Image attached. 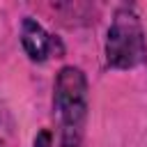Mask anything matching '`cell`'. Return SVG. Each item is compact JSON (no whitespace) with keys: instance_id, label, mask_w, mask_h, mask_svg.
I'll list each match as a JSON object with an SVG mask.
<instances>
[{"instance_id":"cell-3","label":"cell","mask_w":147,"mask_h":147,"mask_svg":"<svg viewBox=\"0 0 147 147\" xmlns=\"http://www.w3.org/2000/svg\"><path fill=\"white\" fill-rule=\"evenodd\" d=\"M21 44H23V51L28 53V57L34 62H46L48 57H53V55L60 57L64 53L62 41L55 34H51L32 16H25L21 21Z\"/></svg>"},{"instance_id":"cell-4","label":"cell","mask_w":147,"mask_h":147,"mask_svg":"<svg viewBox=\"0 0 147 147\" xmlns=\"http://www.w3.org/2000/svg\"><path fill=\"white\" fill-rule=\"evenodd\" d=\"M34 147H51V133L48 131H41L34 138Z\"/></svg>"},{"instance_id":"cell-1","label":"cell","mask_w":147,"mask_h":147,"mask_svg":"<svg viewBox=\"0 0 147 147\" xmlns=\"http://www.w3.org/2000/svg\"><path fill=\"white\" fill-rule=\"evenodd\" d=\"M53 106L60 122V147H80L87 122V78L78 67L67 64L57 71Z\"/></svg>"},{"instance_id":"cell-5","label":"cell","mask_w":147,"mask_h":147,"mask_svg":"<svg viewBox=\"0 0 147 147\" xmlns=\"http://www.w3.org/2000/svg\"><path fill=\"white\" fill-rule=\"evenodd\" d=\"M0 147H2V145H0Z\"/></svg>"},{"instance_id":"cell-2","label":"cell","mask_w":147,"mask_h":147,"mask_svg":"<svg viewBox=\"0 0 147 147\" xmlns=\"http://www.w3.org/2000/svg\"><path fill=\"white\" fill-rule=\"evenodd\" d=\"M147 60V37L136 5H119L106 32V62L113 69H133Z\"/></svg>"}]
</instances>
